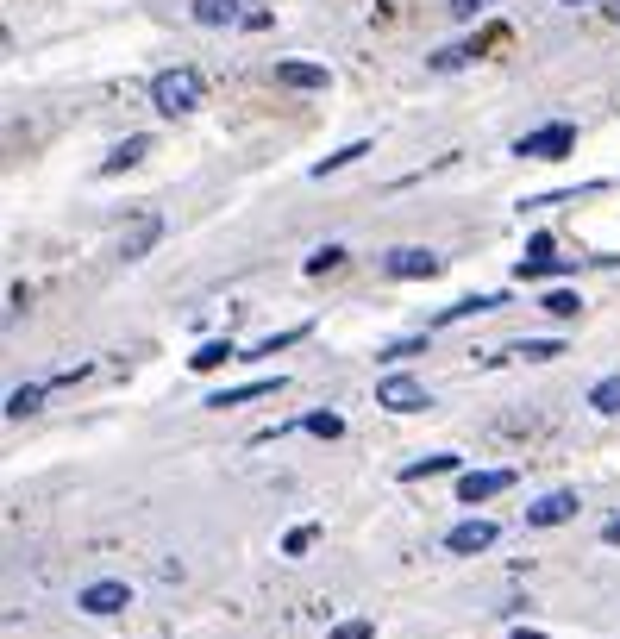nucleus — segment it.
I'll list each match as a JSON object with an SVG mask.
<instances>
[{"mask_svg": "<svg viewBox=\"0 0 620 639\" xmlns=\"http://www.w3.org/2000/svg\"><path fill=\"white\" fill-rule=\"evenodd\" d=\"M383 270H389L395 282H433V276L445 270V257H439V251H426V245H401V251L383 257Z\"/></svg>", "mask_w": 620, "mask_h": 639, "instance_id": "3", "label": "nucleus"}, {"mask_svg": "<svg viewBox=\"0 0 620 639\" xmlns=\"http://www.w3.org/2000/svg\"><path fill=\"white\" fill-rule=\"evenodd\" d=\"M276 82H282V88H295V94H320V88H326V63L282 57V63H276Z\"/></svg>", "mask_w": 620, "mask_h": 639, "instance_id": "10", "label": "nucleus"}, {"mask_svg": "<svg viewBox=\"0 0 620 639\" xmlns=\"http://www.w3.org/2000/svg\"><path fill=\"white\" fill-rule=\"evenodd\" d=\"M564 520H577V495L570 489H552L527 508V527H564Z\"/></svg>", "mask_w": 620, "mask_h": 639, "instance_id": "9", "label": "nucleus"}, {"mask_svg": "<svg viewBox=\"0 0 620 639\" xmlns=\"http://www.w3.org/2000/svg\"><path fill=\"white\" fill-rule=\"evenodd\" d=\"M332 639H376V627H370V621H339V627H332Z\"/></svg>", "mask_w": 620, "mask_h": 639, "instance_id": "29", "label": "nucleus"}, {"mask_svg": "<svg viewBox=\"0 0 620 639\" xmlns=\"http://www.w3.org/2000/svg\"><path fill=\"white\" fill-rule=\"evenodd\" d=\"M357 157H370V138H351L345 151H332V157H320V163H314V176L326 182V176H339V170H351Z\"/></svg>", "mask_w": 620, "mask_h": 639, "instance_id": "15", "label": "nucleus"}, {"mask_svg": "<svg viewBox=\"0 0 620 639\" xmlns=\"http://www.w3.org/2000/svg\"><path fill=\"white\" fill-rule=\"evenodd\" d=\"M564 7H595V0H564Z\"/></svg>", "mask_w": 620, "mask_h": 639, "instance_id": "33", "label": "nucleus"}, {"mask_svg": "<svg viewBox=\"0 0 620 639\" xmlns=\"http://www.w3.org/2000/svg\"><path fill=\"white\" fill-rule=\"evenodd\" d=\"M307 339V326H289V333H270V339H257L245 358H276V351H289V345H301Z\"/></svg>", "mask_w": 620, "mask_h": 639, "instance_id": "21", "label": "nucleus"}, {"mask_svg": "<svg viewBox=\"0 0 620 639\" xmlns=\"http://www.w3.org/2000/svg\"><path fill=\"white\" fill-rule=\"evenodd\" d=\"M483 7H495V0H445V13H451V19H476Z\"/></svg>", "mask_w": 620, "mask_h": 639, "instance_id": "28", "label": "nucleus"}, {"mask_svg": "<svg viewBox=\"0 0 620 639\" xmlns=\"http://www.w3.org/2000/svg\"><path fill=\"white\" fill-rule=\"evenodd\" d=\"M608 13H614V19H620V0H614V7H608Z\"/></svg>", "mask_w": 620, "mask_h": 639, "instance_id": "34", "label": "nucleus"}, {"mask_svg": "<svg viewBox=\"0 0 620 639\" xmlns=\"http://www.w3.org/2000/svg\"><path fill=\"white\" fill-rule=\"evenodd\" d=\"M376 408H389V414H420V408H426V383H414L408 370H389L383 383H376Z\"/></svg>", "mask_w": 620, "mask_h": 639, "instance_id": "4", "label": "nucleus"}, {"mask_svg": "<svg viewBox=\"0 0 620 639\" xmlns=\"http://www.w3.org/2000/svg\"><path fill=\"white\" fill-rule=\"evenodd\" d=\"M157 239H163V213H157V207H138V220L126 226V239H119V257L138 264V257H151Z\"/></svg>", "mask_w": 620, "mask_h": 639, "instance_id": "8", "label": "nucleus"}, {"mask_svg": "<svg viewBox=\"0 0 620 639\" xmlns=\"http://www.w3.org/2000/svg\"><path fill=\"white\" fill-rule=\"evenodd\" d=\"M414 351H426V333H414V339H401V345H389V351H383V358L395 364V358H414Z\"/></svg>", "mask_w": 620, "mask_h": 639, "instance_id": "30", "label": "nucleus"}, {"mask_svg": "<svg viewBox=\"0 0 620 639\" xmlns=\"http://www.w3.org/2000/svg\"><path fill=\"white\" fill-rule=\"evenodd\" d=\"M238 351H232V339H207L195 358H188V370H220V364H232Z\"/></svg>", "mask_w": 620, "mask_h": 639, "instance_id": "20", "label": "nucleus"}, {"mask_svg": "<svg viewBox=\"0 0 620 639\" xmlns=\"http://www.w3.org/2000/svg\"><path fill=\"white\" fill-rule=\"evenodd\" d=\"M589 408H595V414H620V370L602 376V383L589 389Z\"/></svg>", "mask_w": 620, "mask_h": 639, "instance_id": "22", "label": "nucleus"}, {"mask_svg": "<svg viewBox=\"0 0 620 639\" xmlns=\"http://www.w3.org/2000/svg\"><path fill=\"white\" fill-rule=\"evenodd\" d=\"M489 307H502V295H464V301H451L445 314H439V326H451V320H470V314H489Z\"/></svg>", "mask_w": 620, "mask_h": 639, "instance_id": "19", "label": "nucleus"}, {"mask_svg": "<svg viewBox=\"0 0 620 639\" xmlns=\"http://www.w3.org/2000/svg\"><path fill=\"white\" fill-rule=\"evenodd\" d=\"M145 157H151V132H132L101 157V176H119V170H132V163H145Z\"/></svg>", "mask_w": 620, "mask_h": 639, "instance_id": "12", "label": "nucleus"}, {"mask_svg": "<svg viewBox=\"0 0 620 639\" xmlns=\"http://www.w3.org/2000/svg\"><path fill=\"white\" fill-rule=\"evenodd\" d=\"M314 539H320V527H314V520H307V527H289V539H282V552H289V558H301L307 546H314Z\"/></svg>", "mask_w": 620, "mask_h": 639, "instance_id": "26", "label": "nucleus"}, {"mask_svg": "<svg viewBox=\"0 0 620 639\" xmlns=\"http://www.w3.org/2000/svg\"><path fill=\"white\" fill-rule=\"evenodd\" d=\"M577 151V126L570 120H552V126H539L527 138H514V157H527V163H545V157H570Z\"/></svg>", "mask_w": 620, "mask_h": 639, "instance_id": "2", "label": "nucleus"}, {"mask_svg": "<svg viewBox=\"0 0 620 639\" xmlns=\"http://www.w3.org/2000/svg\"><path fill=\"white\" fill-rule=\"evenodd\" d=\"M495 539H502V527H495V520H458V527L445 533V552H458V558H476V552H489Z\"/></svg>", "mask_w": 620, "mask_h": 639, "instance_id": "6", "label": "nucleus"}, {"mask_svg": "<svg viewBox=\"0 0 620 639\" xmlns=\"http://www.w3.org/2000/svg\"><path fill=\"white\" fill-rule=\"evenodd\" d=\"M570 257H552V239H533V251L520 257V282H539V276H564Z\"/></svg>", "mask_w": 620, "mask_h": 639, "instance_id": "13", "label": "nucleus"}, {"mask_svg": "<svg viewBox=\"0 0 620 639\" xmlns=\"http://www.w3.org/2000/svg\"><path fill=\"white\" fill-rule=\"evenodd\" d=\"M282 389V376H257V383H238V389H220V395H207V408H245V401H264Z\"/></svg>", "mask_w": 620, "mask_h": 639, "instance_id": "14", "label": "nucleus"}, {"mask_svg": "<svg viewBox=\"0 0 620 639\" xmlns=\"http://www.w3.org/2000/svg\"><path fill=\"white\" fill-rule=\"evenodd\" d=\"M44 389H51V383H26V389H13V395H7V420L38 414V408H44Z\"/></svg>", "mask_w": 620, "mask_h": 639, "instance_id": "18", "label": "nucleus"}, {"mask_svg": "<svg viewBox=\"0 0 620 639\" xmlns=\"http://www.w3.org/2000/svg\"><path fill=\"white\" fill-rule=\"evenodd\" d=\"M201 94H207L201 69L176 63V69H163V76L151 82V107L163 113V120H182V113H195V107H201Z\"/></svg>", "mask_w": 620, "mask_h": 639, "instance_id": "1", "label": "nucleus"}, {"mask_svg": "<svg viewBox=\"0 0 620 639\" xmlns=\"http://www.w3.org/2000/svg\"><path fill=\"white\" fill-rule=\"evenodd\" d=\"M82 614H94V621H107V614H126L132 608V589L119 583V577H101V583H88L82 596H76Z\"/></svg>", "mask_w": 620, "mask_h": 639, "instance_id": "5", "label": "nucleus"}, {"mask_svg": "<svg viewBox=\"0 0 620 639\" xmlns=\"http://www.w3.org/2000/svg\"><path fill=\"white\" fill-rule=\"evenodd\" d=\"M502 489H514V470H458V502H464V508L495 502Z\"/></svg>", "mask_w": 620, "mask_h": 639, "instance_id": "7", "label": "nucleus"}, {"mask_svg": "<svg viewBox=\"0 0 620 639\" xmlns=\"http://www.w3.org/2000/svg\"><path fill=\"white\" fill-rule=\"evenodd\" d=\"M188 13H195V26H245V0H188Z\"/></svg>", "mask_w": 620, "mask_h": 639, "instance_id": "11", "label": "nucleus"}, {"mask_svg": "<svg viewBox=\"0 0 620 639\" xmlns=\"http://www.w3.org/2000/svg\"><path fill=\"white\" fill-rule=\"evenodd\" d=\"M301 426H307V433H320V439H339V433H345V420H339V414H307Z\"/></svg>", "mask_w": 620, "mask_h": 639, "instance_id": "27", "label": "nucleus"}, {"mask_svg": "<svg viewBox=\"0 0 620 639\" xmlns=\"http://www.w3.org/2000/svg\"><path fill=\"white\" fill-rule=\"evenodd\" d=\"M539 307H545L552 320H577V314H583V295H577V289H545Z\"/></svg>", "mask_w": 620, "mask_h": 639, "instance_id": "17", "label": "nucleus"}, {"mask_svg": "<svg viewBox=\"0 0 620 639\" xmlns=\"http://www.w3.org/2000/svg\"><path fill=\"white\" fill-rule=\"evenodd\" d=\"M514 639H552V633H539V627H514Z\"/></svg>", "mask_w": 620, "mask_h": 639, "instance_id": "32", "label": "nucleus"}, {"mask_svg": "<svg viewBox=\"0 0 620 639\" xmlns=\"http://www.w3.org/2000/svg\"><path fill=\"white\" fill-rule=\"evenodd\" d=\"M476 57V44H445V51H433V69H464Z\"/></svg>", "mask_w": 620, "mask_h": 639, "instance_id": "25", "label": "nucleus"}, {"mask_svg": "<svg viewBox=\"0 0 620 639\" xmlns=\"http://www.w3.org/2000/svg\"><path fill=\"white\" fill-rule=\"evenodd\" d=\"M326 270H345V245H320L307 257V276H326Z\"/></svg>", "mask_w": 620, "mask_h": 639, "instance_id": "24", "label": "nucleus"}, {"mask_svg": "<svg viewBox=\"0 0 620 639\" xmlns=\"http://www.w3.org/2000/svg\"><path fill=\"white\" fill-rule=\"evenodd\" d=\"M514 358H527V364H552V358H564V345H558V339H520V345H514Z\"/></svg>", "mask_w": 620, "mask_h": 639, "instance_id": "23", "label": "nucleus"}, {"mask_svg": "<svg viewBox=\"0 0 620 639\" xmlns=\"http://www.w3.org/2000/svg\"><path fill=\"white\" fill-rule=\"evenodd\" d=\"M458 470V452H433V458H420V464H408L401 470V483H426V477H451Z\"/></svg>", "mask_w": 620, "mask_h": 639, "instance_id": "16", "label": "nucleus"}, {"mask_svg": "<svg viewBox=\"0 0 620 639\" xmlns=\"http://www.w3.org/2000/svg\"><path fill=\"white\" fill-rule=\"evenodd\" d=\"M602 539H608V546H620V520H608V527H602Z\"/></svg>", "mask_w": 620, "mask_h": 639, "instance_id": "31", "label": "nucleus"}]
</instances>
